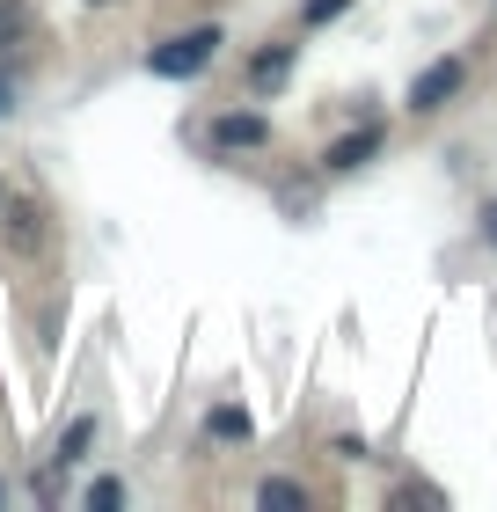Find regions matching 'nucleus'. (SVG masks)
<instances>
[{
	"mask_svg": "<svg viewBox=\"0 0 497 512\" xmlns=\"http://www.w3.org/2000/svg\"><path fill=\"white\" fill-rule=\"evenodd\" d=\"M227 52V30L220 22H198V30H176V37H161L154 52H147V74L154 81H205V66Z\"/></svg>",
	"mask_w": 497,
	"mask_h": 512,
	"instance_id": "obj_1",
	"label": "nucleus"
},
{
	"mask_svg": "<svg viewBox=\"0 0 497 512\" xmlns=\"http://www.w3.org/2000/svg\"><path fill=\"white\" fill-rule=\"evenodd\" d=\"M461 88H468V52H446V59H432V66H417L410 110H417V118H439L446 103H461Z\"/></svg>",
	"mask_w": 497,
	"mask_h": 512,
	"instance_id": "obj_2",
	"label": "nucleus"
},
{
	"mask_svg": "<svg viewBox=\"0 0 497 512\" xmlns=\"http://www.w3.org/2000/svg\"><path fill=\"white\" fill-rule=\"evenodd\" d=\"M205 147H212V154H264V147H271V118H264L256 103L220 110V118L205 125Z\"/></svg>",
	"mask_w": 497,
	"mask_h": 512,
	"instance_id": "obj_3",
	"label": "nucleus"
},
{
	"mask_svg": "<svg viewBox=\"0 0 497 512\" xmlns=\"http://www.w3.org/2000/svg\"><path fill=\"white\" fill-rule=\"evenodd\" d=\"M293 66H300V44L293 37H264L242 59V88H249V96H278V88L293 81Z\"/></svg>",
	"mask_w": 497,
	"mask_h": 512,
	"instance_id": "obj_4",
	"label": "nucleus"
},
{
	"mask_svg": "<svg viewBox=\"0 0 497 512\" xmlns=\"http://www.w3.org/2000/svg\"><path fill=\"white\" fill-rule=\"evenodd\" d=\"M0 235H8V249H15V256H44V249H52L44 205H37V198H22V191L0 198Z\"/></svg>",
	"mask_w": 497,
	"mask_h": 512,
	"instance_id": "obj_5",
	"label": "nucleus"
},
{
	"mask_svg": "<svg viewBox=\"0 0 497 512\" xmlns=\"http://www.w3.org/2000/svg\"><path fill=\"white\" fill-rule=\"evenodd\" d=\"M381 147H388V125L366 118L359 132H344V139H329V147H322V176H359Z\"/></svg>",
	"mask_w": 497,
	"mask_h": 512,
	"instance_id": "obj_6",
	"label": "nucleus"
},
{
	"mask_svg": "<svg viewBox=\"0 0 497 512\" xmlns=\"http://www.w3.org/2000/svg\"><path fill=\"white\" fill-rule=\"evenodd\" d=\"M198 432H205V447H249V439H256V417H249V403H212Z\"/></svg>",
	"mask_w": 497,
	"mask_h": 512,
	"instance_id": "obj_7",
	"label": "nucleus"
},
{
	"mask_svg": "<svg viewBox=\"0 0 497 512\" xmlns=\"http://www.w3.org/2000/svg\"><path fill=\"white\" fill-rule=\"evenodd\" d=\"M88 447H96V417H74V425L59 432L52 461H59V469H81V461H88Z\"/></svg>",
	"mask_w": 497,
	"mask_h": 512,
	"instance_id": "obj_8",
	"label": "nucleus"
},
{
	"mask_svg": "<svg viewBox=\"0 0 497 512\" xmlns=\"http://www.w3.org/2000/svg\"><path fill=\"white\" fill-rule=\"evenodd\" d=\"M30 22H37V15H30V0H0V59H8L22 37H30Z\"/></svg>",
	"mask_w": 497,
	"mask_h": 512,
	"instance_id": "obj_9",
	"label": "nucleus"
},
{
	"mask_svg": "<svg viewBox=\"0 0 497 512\" xmlns=\"http://www.w3.org/2000/svg\"><path fill=\"white\" fill-rule=\"evenodd\" d=\"M256 505H307V483L300 476H264L256 483Z\"/></svg>",
	"mask_w": 497,
	"mask_h": 512,
	"instance_id": "obj_10",
	"label": "nucleus"
},
{
	"mask_svg": "<svg viewBox=\"0 0 497 512\" xmlns=\"http://www.w3.org/2000/svg\"><path fill=\"white\" fill-rule=\"evenodd\" d=\"M359 0H300V30H329V22H344Z\"/></svg>",
	"mask_w": 497,
	"mask_h": 512,
	"instance_id": "obj_11",
	"label": "nucleus"
},
{
	"mask_svg": "<svg viewBox=\"0 0 497 512\" xmlns=\"http://www.w3.org/2000/svg\"><path fill=\"white\" fill-rule=\"evenodd\" d=\"M125 498H132V491H125V476H96V483L81 491V505H96V512H103V505H125Z\"/></svg>",
	"mask_w": 497,
	"mask_h": 512,
	"instance_id": "obj_12",
	"label": "nucleus"
},
{
	"mask_svg": "<svg viewBox=\"0 0 497 512\" xmlns=\"http://www.w3.org/2000/svg\"><path fill=\"white\" fill-rule=\"evenodd\" d=\"M329 454H337V461H366L373 439H366V432H337V439H329Z\"/></svg>",
	"mask_w": 497,
	"mask_h": 512,
	"instance_id": "obj_13",
	"label": "nucleus"
},
{
	"mask_svg": "<svg viewBox=\"0 0 497 512\" xmlns=\"http://www.w3.org/2000/svg\"><path fill=\"white\" fill-rule=\"evenodd\" d=\"M15 96H22V88H15L8 66H0V118H15Z\"/></svg>",
	"mask_w": 497,
	"mask_h": 512,
	"instance_id": "obj_14",
	"label": "nucleus"
},
{
	"mask_svg": "<svg viewBox=\"0 0 497 512\" xmlns=\"http://www.w3.org/2000/svg\"><path fill=\"white\" fill-rule=\"evenodd\" d=\"M483 242H497V198L483 205Z\"/></svg>",
	"mask_w": 497,
	"mask_h": 512,
	"instance_id": "obj_15",
	"label": "nucleus"
},
{
	"mask_svg": "<svg viewBox=\"0 0 497 512\" xmlns=\"http://www.w3.org/2000/svg\"><path fill=\"white\" fill-rule=\"evenodd\" d=\"M81 8H110V0H81Z\"/></svg>",
	"mask_w": 497,
	"mask_h": 512,
	"instance_id": "obj_16",
	"label": "nucleus"
},
{
	"mask_svg": "<svg viewBox=\"0 0 497 512\" xmlns=\"http://www.w3.org/2000/svg\"><path fill=\"white\" fill-rule=\"evenodd\" d=\"M0 498H8V483H0Z\"/></svg>",
	"mask_w": 497,
	"mask_h": 512,
	"instance_id": "obj_17",
	"label": "nucleus"
}]
</instances>
